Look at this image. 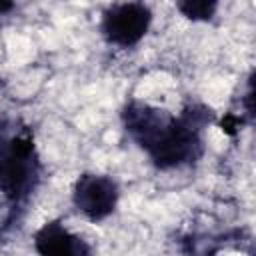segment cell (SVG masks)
I'll return each mask as SVG.
<instances>
[{"label": "cell", "mask_w": 256, "mask_h": 256, "mask_svg": "<svg viewBox=\"0 0 256 256\" xmlns=\"http://www.w3.org/2000/svg\"><path fill=\"white\" fill-rule=\"evenodd\" d=\"M210 120V110L202 106H188L182 116H174L162 138L148 150L158 168H174L194 162L202 154L200 132Z\"/></svg>", "instance_id": "cell-1"}, {"label": "cell", "mask_w": 256, "mask_h": 256, "mask_svg": "<svg viewBox=\"0 0 256 256\" xmlns=\"http://www.w3.org/2000/svg\"><path fill=\"white\" fill-rule=\"evenodd\" d=\"M40 164L34 150V140L28 130L0 140V190L6 198L24 200L38 182Z\"/></svg>", "instance_id": "cell-2"}, {"label": "cell", "mask_w": 256, "mask_h": 256, "mask_svg": "<svg viewBox=\"0 0 256 256\" xmlns=\"http://www.w3.org/2000/svg\"><path fill=\"white\" fill-rule=\"evenodd\" d=\"M152 14L150 8L140 2L114 4L104 12L102 34L110 44L116 46H134L148 32Z\"/></svg>", "instance_id": "cell-3"}, {"label": "cell", "mask_w": 256, "mask_h": 256, "mask_svg": "<svg viewBox=\"0 0 256 256\" xmlns=\"http://www.w3.org/2000/svg\"><path fill=\"white\" fill-rule=\"evenodd\" d=\"M76 208L90 220L98 222L110 216L118 202V186L112 178L102 174H82L78 176L72 192Z\"/></svg>", "instance_id": "cell-4"}, {"label": "cell", "mask_w": 256, "mask_h": 256, "mask_svg": "<svg viewBox=\"0 0 256 256\" xmlns=\"http://www.w3.org/2000/svg\"><path fill=\"white\" fill-rule=\"evenodd\" d=\"M122 118L128 134L146 152L162 138V134L168 130V126L174 120V116L168 114L166 110L150 106L146 102H138V100H132L130 104H126Z\"/></svg>", "instance_id": "cell-5"}, {"label": "cell", "mask_w": 256, "mask_h": 256, "mask_svg": "<svg viewBox=\"0 0 256 256\" xmlns=\"http://www.w3.org/2000/svg\"><path fill=\"white\" fill-rule=\"evenodd\" d=\"M34 248L38 256H92L90 246L60 222H46L34 234Z\"/></svg>", "instance_id": "cell-6"}, {"label": "cell", "mask_w": 256, "mask_h": 256, "mask_svg": "<svg viewBox=\"0 0 256 256\" xmlns=\"http://www.w3.org/2000/svg\"><path fill=\"white\" fill-rule=\"evenodd\" d=\"M178 10L190 20H210L216 12V2L212 0H182L178 2Z\"/></svg>", "instance_id": "cell-7"}, {"label": "cell", "mask_w": 256, "mask_h": 256, "mask_svg": "<svg viewBox=\"0 0 256 256\" xmlns=\"http://www.w3.org/2000/svg\"><path fill=\"white\" fill-rule=\"evenodd\" d=\"M10 8H12V4H10V2H0V14H2V12H6V10H10Z\"/></svg>", "instance_id": "cell-8"}]
</instances>
